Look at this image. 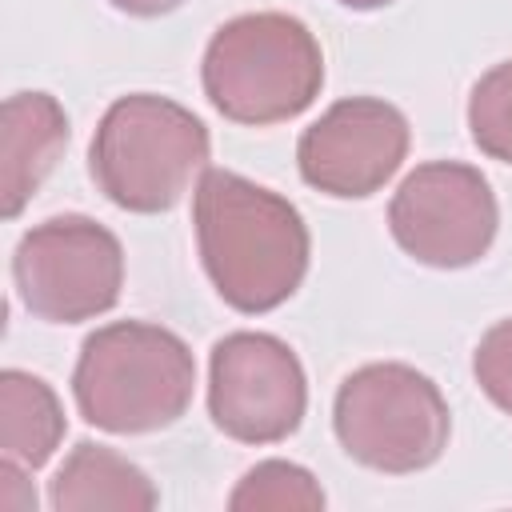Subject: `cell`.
Instances as JSON below:
<instances>
[{"label":"cell","instance_id":"2","mask_svg":"<svg viewBox=\"0 0 512 512\" xmlns=\"http://www.w3.org/2000/svg\"><path fill=\"white\" fill-rule=\"evenodd\" d=\"M196 392L192 348L160 324L116 320L84 336L72 396L80 416L112 436H148L176 424Z\"/></svg>","mask_w":512,"mask_h":512},{"label":"cell","instance_id":"7","mask_svg":"<svg viewBox=\"0 0 512 512\" xmlns=\"http://www.w3.org/2000/svg\"><path fill=\"white\" fill-rule=\"evenodd\" d=\"M500 228V204L488 176L460 160L416 164L388 204V232L404 256L424 268H468L488 256Z\"/></svg>","mask_w":512,"mask_h":512},{"label":"cell","instance_id":"17","mask_svg":"<svg viewBox=\"0 0 512 512\" xmlns=\"http://www.w3.org/2000/svg\"><path fill=\"white\" fill-rule=\"evenodd\" d=\"M116 12H128V16H140V20H152V16H168L176 12L184 0H108Z\"/></svg>","mask_w":512,"mask_h":512},{"label":"cell","instance_id":"1","mask_svg":"<svg viewBox=\"0 0 512 512\" xmlns=\"http://www.w3.org/2000/svg\"><path fill=\"white\" fill-rule=\"evenodd\" d=\"M192 228L216 296L260 316L296 296L308 276L312 236L300 208L228 168H208L192 192Z\"/></svg>","mask_w":512,"mask_h":512},{"label":"cell","instance_id":"18","mask_svg":"<svg viewBox=\"0 0 512 512\" xmlns=\"http://www.w3.org/2000/svg\"><path fill=\"white\" fill-rule=\"evenodd\" d=\"M336 4H344L352 12H376V8H388L392 0H336Z\"/></svg>","mask_w":512,"mask_h":512},{"label":"cell","instance_id":"10","mask_svg":"<svg viewBox=\"0 0 512 512\" xmlns=\"http://www.w3.org/2000/svg\"><path fill=\"white\" fill-rule=\"evenodd\" d=\"M68 148V116L48 92H12L0 112V212L16 220Z\"/></svg>","mask_w":512,"mask_h":512},{"label":"cell","instance_id":"15","mask_svg":"<svg viewBox=\"0 0 512 512\" xmlns=\"http://www.w3.org/2000/svg\"><path fill=\"white\" fill-rule=\"evenodd\" d=\"M472 376L480 392L504 416H512V320H500L480 336L472 352Z\"/></svg>","mask_w":512,"mask_h":512},{"label":"cell","instance_id":"3","mask_svg":"<svg viewBox=\"0 0 512 512\" xmlns=\"http://www.w3.org/2000/svg\"><path fill=\"white\" fill-rule=\"evenodd\" d=\"M208 104L244 128L296 120L324 88V52L312 28L288 12L224 20L200 60Z\"/></svg>","mask_w":512,"mask_h":512},{"label":"cell","instance_id":"14","mask_svg":"<svg viewBox=\"0 0 512 512\" xmlns=\"http://www.w3.org/2000/svg\"><path fill=\"white\" fill-rule=\"evenodd\" d=\"M472 144L500 164H512V60L488 68L468 96Z\"/></svg>","mask_w":512,"mask_h":512},{"label":"cell","instance_id":"5","mask_svg":"<svg viewBox=\"0 0 512 512\" xmlns=\"http://www.w3.org/2000/svg\"><path fill=\"white\" fill-rule=\"evenodd\" d=\"M332 432L348 460L408 476L432 468L452 436V412L432 376L380 360L348 372L332 400Z\"/></svg>","mask_w":512,"mask_h":512},{"label":"cell","instance_id":"9","mask_svg":"<svg viewBox=\"0 0 512 512\" xmlns=\"http://www.w3.org/2000/svg\"><path fill=\"white\" fill-rule=\"evenodd\" d=\"M408 144L412 128L396 104L380 96H344L300 132L296 168L308 188L332 200H364L400 172Z\"/></svg>","mask_w":512,"mask_h":512},{"label":"cell","instance_id":"12","mask_svg":"<svg viewBox=\"0 0 512 512\" xmlns=\"http://www.w3.org/2000/svg\"><path fill=\"white\" fill-rule=\"evenodd\" d=\"M64 432H68V420H64V408L52 384L24 368H4L0 372V452L4 460H16L28 472H36L52 460Z\"/></svg>","mask_w":512,"mask_h":512},{"label":"cell","instance_id":"8","mask_svg":"<svg viewBox=\"0 0 512 512\" xmlns=\"http://www.w3.org/2000/svg\"><path fill=\"white\" fill-rule=\"evenodd\" d=\"M308 412L300 356L272 332H228L208 356V416L240 444H280Z\"/></svg>","mask_w":512,"mask_h":512},{"label":"cell","instance_id":"11","mask_svg":"<svg viewBox=\"0 0 512 512\" xmlns=\"http://www.w3.org/2000/svg\"><path fill=\"white\" fill-rule=\"evenodd\" d=\"M48 504L52 512H152L160 492L128 456L80 440L52 476Z\"/></svg>","mask_w":512,"mask_h":512},{"label":"cell","instance_id":"16","mask_svg":"<svg viewBox=\"0 0 512 512\" xmlns=\"http://www.w3.org/2000/svg\"><path fill=\"white\" fill-rule=\"evenodd\" d=\"M0 508L36 512V488L28 484V468L16 460H0Z\"/></svg>","mask_w":512,"mask_h":512},{"label":"cell","instance_id":"4","mask_svg":"<svg viewBox=\"0 0 512 512\" xmlns=\"http://www.w3.org/2000/svg\"><path fill=\"white\" fill-rule=\"evenodd\" d=\"M212 140L204 120L156 92H128L108 104L88 144L96 188L124 212L156 216L184 200L208 172Z\"/></svg>","mask_w":512,"mask_h":512},{"label":"cell","instance_id":"6","mask_svg":"<svg viewBox=\"0 0 512 512\" xmlns=\"http://www.w3.org/2000/svg\"><path fill=\"white\" fill-rule=\"evenodd\" d=\"M20 304L44 324H80L116 308L124 288V248L92 216L68 212L28 228L12 252Z\"/></svg>","mask_w":512,"mask_h":512},{"label":"cell","instance_id":"13","mask_svg":"<svg viewBox=\"0 0 512 512\" xmlns=\"http://www.w3.org/2000/svg\"><path fill=\"white\" fill-rule=\"evenodd\" d=\"M320 480L292 460H260L240 476L228 496L232 512H320L324 508Z\"/></svg>","mask_w":512,"mask_h":512}]
</instances>
